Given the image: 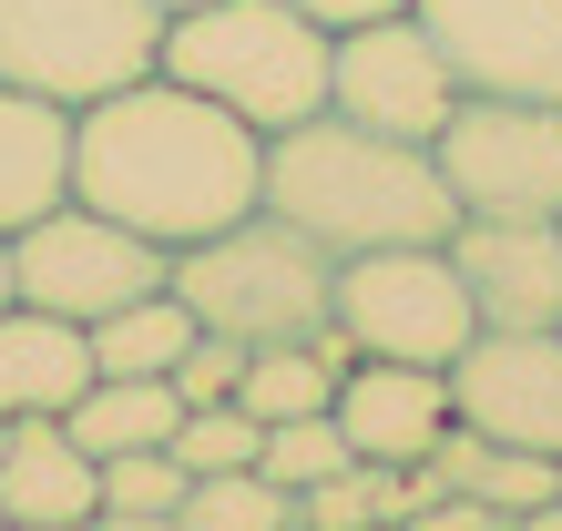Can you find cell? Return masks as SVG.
<instances>
[{
    "label": "cell",
    "instance_id": "cell-1",
    "mask_svg": "<svg viewBox=\"0 0 562 531\" xmlns=\"http://www.w3.org/2000/svg\"><path fill=\"white\" fill-rule=\"evenodd\" d=\"M72 194L154 246H194L267 205V133L175 72H134L72 113Z\"/></svg>",
    "mask_w": 562,
    "mask_h": 531
},
{
    "label": "cell",
    "instance_id": "cell-2",
    "mask_svg": "<svg viewBox=\"0 0 562 531\" xmlns=\"http://www.w3.org/2000/svg\"><path fill=\"white\" fill-rule=\"evenodd\" d=\"M267 215H286L327 256L440 246L460 225L450 184H440V154L409 144V133H369L348 113H307V123L267 133Z\"/></svg>",
    "mask_w": 562,
    "mask_h": 531
},
{
    "label": "cell",
    "instance_id": "cell-3",
    "mask_svg": "<svg viewBox=\"0 0 562 531\" xmlns=\"http://www.w3.org/2000/svg\"><path fill=\"white\" fill-rule=\"evenodd\" d=\"M164 286L194 307V327H215V338L236 348H296L327 327V296H338V256H327L317 236H296L286 215H236L215 225V236L175 246V266H164Z\"/></svg>",
    "mask_w": 562,
    "mask_h": 531
},
{
    "label": "cell",
    "instance_id": "cell-4",
    "mask_svg": "<svg viewBox=\"0 0 562 531\" xmlns=\"http://www.w3.org/2000/svg\"><path fill=\"white\" fill-rule=\"evenodd\" d=\"M154 72L215 92L256 133H286V123L327 113V21H307L296 0H194V11L164 21Z\"/></svg>",
    "mask_w": 562,
    "mask_h": 531
},
{
    "label": "cell",
    "instance_id": "cell-5",
    "mask_svg": "<svg viewBox=\"0 0 562 531\" xmlns=\"http://www.w3.org/2000/svg\"><path fill=\"white\" fill-rule=\"evenodd\" d=\"M164 61V11L154 0H0V82L92 103Z\"/></svg>",
    "mask_w": 562,
    "mask_h": 531
},
{
    "label": "cell",
    "instance_id": "cell-6",
    "mask_svg": "<svg viewBox=\"0 0 562 531\" xmlns=\"http://www.w3.org/2000/svg\"><path fill=\"white\" fill-rule=\"evenodd\" d=\"M440 184L460 215H532L562 225V103H521V92H460L450 123L429 133Z\"/></svg>",
    "mask_w": 562,
    "mask_h": 531
},
{
    "label": "cell",
    "instance_id": "cell-7",
    "mask_svg": "<svg viewBox=\"0 0 562 531\" xmlns=\"http://www.w3.org/2000/svg\"><path fill=\"white\" fill-rule=\"evenodd\" d=\"M327 317L348 327L358 358H419V369H450V358L481 338L450 246H369V256H338V296H327Z\"/></svg>",
    "mask_w": 562,
    "mask_h": 531
},
{
    "label": "cell",
    "instance_id": "cell-8",
    "mask_svg": "<svg viewBox=\"0 0 562 531\" xmlns=\"http://www.w3.org/2000/svg\"><path fill=\"white\" fill-rule=\"evenodd\" d=\"M164 266H175V246H154V236H134V225H113L103 205L61 194L52 215H31L21 236H11V296H21V307L72 317V327H92V317L154 296Z\"/></svg>",
    "mask_w": 562,
    "mask_h": 531
},
{
    "label": "cell",
    "instance_id": "cell-9",
    "mask_svg": "<svg viewBox=\"0 0 562 531\" xmlns=\"http://www.w3.org/2000/svg\"><path fill=\"white\" fill-rule=\"evenodd\" d=\"M450 103H460V72H450V52L429 42L419 11H379V21L327 31V113L429 144V133L450 123Z\"/></svg>",
    "mask_w": 562,
    "mask_h": 531
},
{
    "label": "cell",
    "instance_id": "cell-10",
    "mask_svg": "<svg viewBox=\"0 0 562 531\" xmlns=\"http://www.w3.org/2000/svg\"><path fill=\"white\" fill-rule=\"evenodd\" d=\"M450 419L491 450L562 460V327H481L450 358Z\"/></svg>",
    "mask_w": 562,
    "mask_h": 531
},
{
    "label": "cell",
    "instance_id": "cell-11",
    "mask_svg": "<svg viewBox=\"0 0 562 531\" xmlns=\"http://www.w3.org/2000/svg\"><path fill=\"white\" fill-rule=\"evenodd\" d=\"M409 11L450 52L460 92L562 103V0H409Z\"/></svg>",
    "mask_w": 562,
    "mask_h": 531
},
{
    "label": "cell",
    "instance_id": "cell-12",
    "mask_svg": "<svg viewBox=\"0 0 562 531\" xmlns=\"http://www.w3.org/2000/svg\"><path fill=\"white\" fill-rule=\"evenodd\" d=\"M440 246L460 266V286H471V317L481 327H562V225L460 215Z\"/></svg>",
    "mask_w": 562,
    "mask_h": 531
},
{
    "label": "cell",
    "instance_id": "cell-13",
    "mask_svg": "<svg viewBox=\"0 0 562 531\" xmlns=\"http://www.w3.org/2000/svg\"><path fill=\"white\" fill-rule=\"evenodd\" d=\"M103 460L61 419H0V531H92Z\"/></svg>",
    "mask_w": 562,
    "mask_h": 531
},
{
    "label": "cell",
    "instance_id": "cell-14",
    "mask_svg": "<svg viewBox=\"0 0 562 531\" xmlns=\"http://www.w3.org/2000/svg\"><path fill=\"white\" fill-rule=\"evenodd\" d=\"M338 429L358 460H409L450 429V369H419V358H358V369L338 379Z\"/></svg>",
    "mask_w": 562,
    "mask_h": 531
},
{
    "label": "cell",
    "instance_id": "cell-15",
    "mask_svg": "<svg viewBox=\"0 0 562 531\" xmlns=\"http://www.w3.org/2000/svg\"><path fill=\"white\" fill-rule=\"evenodd\" d=\"M92 388V338L52 307H0V419H61Z\"/></svg>",
    "mask_w": 562,
    "mask_h": 531
},
{
    "label": "cell",
    "instance_id": "cell-16",
    "mask_svg": "<svg viewBox=\"0 0 562 531\" xmlns=\"http://www.w3.org/2000/svg\"><path fill=\"white\" fill-rule=\"evenodd\" d=\"M61 194H72V103L0 82V236H21Z\"/></svg>",
    "mask_w": 562,
    "mask_h": 531
},
{
    "label": "cell",
    "instance_id": "cell-17",
    "mask_svg": "<svg viewBox=\"0 0 562 531\" xmlns=\"http://www.w3.org/2000/svg\"><path fill=\"white\" fill-rule=\"evenodd\" d=\"M82 338H92V379H175V358L194 348V307L175 286H154V296H134V307L92 317Z\"/></svg>",
    "mask_w": 562,
    "mask_h": 531
},
{
    "label": "cell",
    "instance_id": "cell-18",
    "mask_svg": "<svg viewBox=\"0 0 562 531\" xmlns=\"http://www.w3.org/2000/svg\"><path fill=\"white\" fill-rule=\"evenodd\" d=\"M175 419H184L175 379H92L72 409H61V429H72L92 460H113V450H164V440H175Z\"/></svg>",
    "mask_w": 562,
    "mask_h": 531
},
{
    "label": "cell",
    "instance_id": "cell-19",
    "mask_svg": "<svg viewBox=\"0 0 562 531\" xmlns=\"http://www.w3.org/2000/svg\"><path fill=\"white\" fill-rule=\"evenodd\" d=\"M409 511H419V481L400 460H358V450L307 490V531H409Z\"/></svg>",
    "mask_w": 562,
    "mask_h": 531
},
{
    "label": "cell",
    "instance_id": "cell-20",
    "mask_svg": "<svg viewBox=\"0 0 562 531\" xmlns=\"http://www.w3.org/2000/svg\"><path fill=\"white\" fill-rule=\"evenodd\" d=\"M175 531H307V501L277 490L267 471H205V481H184Z\"/></svg>",
    "mask_w": 562,
    "mask_h": 531
},
{
    "label": "cell",
    "instance_id": "cell-21",
    "mask_svg": "<svg viewBox=\"0 0 562 531\" xmlns=\"http://www.w3.org/2000/svg\"><path fill=\"white\" fill-rule=\"evenodd\" d=\"M184 460L175 440L164 450H113L103 460V501H92V531H175V501H184Z\"/></svg>",
    "mask_w": 562,
    "mask_h": 531
},
{
    "label": "cell",
    "instance_id": "cell-22",
    "mask_svg": "<svg viewBox=\"0 0 562 531\" xmlns=\"http://www.w3.org/2000/svg\"><path fill=\"white\" fill-rule=\"evenodd\" d=\"M327 398H338V369L317 358V338H296V348H246L236 409H256V419H296V409H327Z\"/></svg>",
    "mask_w": 562,
    "mask_h": 531
},
{
    "label": "cell",
    "instance_id": "cell-23",
    "mask_svg": "<svg viewBox=\"0 0 562 531\" xmlns=\"http://www.w3.org/2000/svg\"><path fill=\"white\" fill-rule=\"evenodd\" d=\"M348 460V429H338V409H296V419H267V440H256V471H267L277 490H296V501H307V490L327 481Z\"/></svg>",
    "mask_w": 562,
    "mask_h": 531
},
{
    "label": "cell",
    "instance_id": "cell-24",
    "mask_svg": "<svg viewBox=\"0 0 562 531\" xmlns=\"http://www.w3.org/2000/svg\"><path fill=\"white\" fill-rule=\"evenodd\" d=\"M256 440H267V419L236 409V398H205V409L175 419V460L194 481H205V471H256Z\"/></svg>",
    "mask_w": 562,
    "mask_h": 531
},
{
    "label": "cell",
    "instance_id": "cell-25",
    "mask_svg": "<svg viewBox=\"0 0 562 531\" xmlns=\"http://www.w3.org/2000/svg\"><path fill=\"white\" fill-rule=\"evenodd\" d=\"M552 471L562 460H542V450H481V471H471V490L491 501V521L502 531H521V521H552Z\"/></svg>",
    "mask_w": 562,
    "mask_h": 531
},
{
    "label": "cell",
    "instance_id": "cell-26",
    "mask_svg": "<svg viewBox=\"0 0 562 531\" xmlns=\"http://www.w3.org/2000/svg\"><path fill=\"white\" fill-rule=\"evenodd\" d=\"M236 379H246V348L215 338V327H194V348L175 358V398H184V409H205V398H236Z\"/></svg>",
    "mask_w": 562,
    "mask_h": 531
},
{
    "label": "cell",
    "instance_id": "cell-27",
    "mask_svg": "<svg viewBox=\"0 0 562 531\" xmlns=\"http://www.w3.org/2000/svg\"><path fill=\"white\" fill-rule=\"evenodd\" d=\"M307 21H327V31H348V21H379V11H409V0H296Z\"/></svg>",
    "mask_w": 562,
    "mask_h": 531
},
{
    "label": "cell",
    "instance_id": "cell-28",
    "mask_svg": "<svg viewBox=\"0 0 562 531\" xmlns=\"http://www.w3.org/2000/svg\"><path fill=\"white\" fill-rule=\"evenodd\" d=\"M0 307H11V236H0Z\"/></svg>",
    "mask_w": 562,
    "mask_h": 531
},
{
    "label": "cell",
    "instance_id": "cell-29",
    "mask_svg": "<svg viewBox=\"0 0 562 531\" xmlns=\"http://www.w3.org/2000/svg\"><path fill=\"white\" fill-rule=\"evenodd\" d=\"M542 531H562V471H552V521H542Z\"/></svg>",
    "mask_w": 562,
    "mask_h": 531
},
{
    "label": "cell",
    "instance_id": "cell-30",
    "mask_svg": "<svg viewBox=\"0 0 562 531\" xmlns=\"http://www.w3.org/2000/svg\"><path fill=\"white\" fill-rule=\"evenodd\" d=\"M154 11H164V21H175V11H194V0H154Z\"/></svg>",
    "mask_w": 562,
    "mask_h": 531
}]
</instances>
